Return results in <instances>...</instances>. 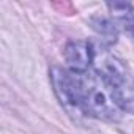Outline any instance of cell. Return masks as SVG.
<instances>
[{
  "mask_svg": "<svg viewBox=\"0 0 134 134\" xmlns=\"http://www.w3.org/2000/svg\"><path fill=\"white\" fill-rule=\"evenodd\" d=\"M93 49L95 57L92 70L107 82L118 109L134 115V79L128 73L126 66L120 58L106 51L103 44L93 46Z\"/></svg>",
  "mask_w": 134,
  "mask_h": 134,
  "instance_id": "6da1fadb",
  "label": "cell"
},
{
  "mask_svg": "<svg viewBox=\"0 0 134 134\" xmlns=\"http://www.w3.org/2000/svg\"><path fill=\"white\" fill-rule=\"evenodd\" d=\"M79 81V104L84 115L103 120H118L120 109L114 101L107 82L95 71L77 74Z\"/></svg>",
  "mask_w": 134,
  "mask_h": 134,
  "instance_id": "7a4b0ae2",
  "label": "cell"
},
{
  "mask_svg": "<svg viewBox=\"0 0 134 134\" xmlns=\"http://www.w3.org/2000/svg\"><path fill=\"white\" fill-rule=\"evenodd\" d=\"M51 81L54 85V92L65 109L71 114H82L79 104V81L77 74L70 71L68 68L54 66L51 70Z\"/></svg>",
  "mask_w": 134,
  "mask_h": 134,
  "instance_id": "3957f363",
  "label": "cell"
},
{
  "mask_svg": "<svg viewBox=\"0 0 134 134\" xmlns=\"http://www.w3.org/2000/svg\"><path fill=\"white\" fill-rule=\"evenodd\" d=\"M65 60L68 65V70L82 74L92 70L93 66V57H95V49L93 44L88 41H71L65 47Z\"/></svg>",
  "mask_w": 134,
  "mask_h": 134,
  "instance_id": "277c9868",
  "label": "cell"
},
{
  "mask_svg": "<svg viewBox=\"0 0 134 134\" xmlns=\"http://www.w3.org/2000/svg\"><path fill=\"white\" fill-rule=\"evenodd\" d=\"M107 8L110 10L114 22L134 36V8L128 3H107Z\"/></svg>",
  "mask_w": 134,
  "mask_h": 134,
  "instance_id": "5b68a950",
  "label": "cell"
},
{
  "mask_svg": "<svg viewBox=\"0 0 134 134\" xmlns=\"http://www.w3.org/2000/svg\"><path fill=\"white\" fill-rule=\"evenodd\" d=\"M90 24H92L93 30L101 36L103 43L112 44V43L117 41V38H118V29H117V24L114 21H109L106 18L96 16V18H92Z\"/></svg>",
  "mask_w": 134,
  "mask_h": 134,
  "instance_id": "8992f818",
  "label": "cell"
}]
</instances>
